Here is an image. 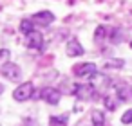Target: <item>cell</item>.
I'll return each instance as SVG.
<instances>
[{
    "mask_svg": "<svg viewBox=\"0 0 132 126\" xmlns=\"http://www.w3.org/2000/svg\"><path fill=\"white\" fill-rule=\"evenodd\" d=\"M71 92H72V95H76L81 101H90L96 95V86L92 83H76Z\"/></svg>",
    "mask_w": 132,
    "mask_h": 126,
    "instance_id": "6da1fadb",
    "label": "cell"
},
{
    "mask_svg": "<svg viewBox=\"0 0 132 126\" xmlns=\"http://www.w3.org/2000/svg\"><path fill=\"white\" fill-rule=\"evenodd\" d=\"M33 95H35V85L29 83V81L18 85V86L15 88V92H13V99L18 101V103L29 101V99H33Z\"/></svg>",
    "mask_w": 132,
    "mask_h": 126,
    "instance_id": "7a4b0ae2",
    "label": "cell"
},
{
    "mask_svg": "<svg viewBox=\"0 0 132 126\" xmlns=\"http://www.w3.org/2000/svg\"><path fill=\"white\" fill-rule=\"evenodd\" d=\"M0 74H2L6 79H9V81H18L22 77L20 67L16 63H13V61H6V63L0 65Z\"/></svg>",
    "mask_w": 132,
    "mask_h": 126,
    "instance_id": "3957f363",
    "label": "cell"
},
{
    "mask_svg": "<svg viewBox=\"0 0 132 126\" xmlns=\"http://www.w3.org/2000/svg\"><path fill=\"white\" fill-rule=\"evenodd\" d=\"M72 72H74L76 77H94V76L98 74V67H96V63L87 61V63L74 65V67H72Z\"/></svg>",
    "mask_w": 132,
    "mask_h": 126,
    "instance_id": "277c9868",
    "label": "cell"
},
{
    "mask_svg": "<svg viewBox=\"0 0 132 126\" xmlns=\"http://www.w3.org/2000/svg\"><path fill=\"white\" fill-rule=\"evenodd\" d=\"M26 45H27L29 49L40 51V49L44 47V36H42V33H40V31H33V33L26 34Z\"/></svg>",
    "mask_w": 132,
    "mask_h": 126,
    "instance_id": "5b68a950",
    "label": "cell"
},
{
    "mask_svg": "<svg viewBox=\"0 0 132 126\" xmlns=\"http://www.w3.org/2000/svg\"><path fill=\"white\" fill-rule=\"evenodd\" d=\"M40 97H42L47 104H58L62 94H60V90H56V88H53V86H47V88H44V90L40 92Z\"/></svg>",
    "mask_w": 132,
    "mask_h": 126,
    "instance_id": "8992f818",
    "label": "cell"
},
{
    "mask_svg": "<svg viewBox=\"0 0 132 126\" xmlns=\"http://www.w3.org/2000/svg\"><path fill=\"white\" fill-rule=\"evenodd\" d=\"M31 20L35 22V25L47 27V25H51V24L54 22V15H53L51 11H40V13H36Z\"/></svg>",
    "mask_w": 132,
    "mask_h": 126,
    "instance_id": "52a82bcc",
    "label": "cell"
},
{
    "mask_svg": "<svg viewBox=\"0 0 132 126\" xmlns=\"http://www.w3.org/2000/svg\"><path fill=\"white\" fill-rule=\"evenodd\" d=\"M83 54V45L76 40V38H71L67 42V56L71 58H76V56H81Z\"/></svg>",
    "mask_w": 132,
    "mask_h": 126,
    "instance_id": "ba28073f",
    "label": "cell"
},
{
    "mask_svg": "<svg viewBox=\"0 0 132 126\" xmlns=\"http://www.w3.org/2000/svg\"><path fill=\"white\" fill-rule=\"evenodd\" d=\"M116 97H118L119 101H128V99L132 97V90H130V86H127L125 83L118 85V86H116Z\"/></svg>",
    "mask_w": 132,
    "mask_h": 126,
    "instance_id": "9c48e42d",
    "label": "cell"
},
{
    "mask_svg": "<svg viewBox=\"0 0 132 126\" xmlns=\"http://www.w3.org/2000/svg\"><path fill=\"white\" fill-rule=\"evenodd\" d=\"M123 65H125V61L119 60V58H109V60L103 61V69H105V70H110V69H112V70H114V69H121Z\"/></svg>",
    "mask_w": 132,
    "mask_h": 126,
    "instance_id": "30bf717a",
    "label": "cell"
},
{
    "mask_svg": "<svg viewBox=\"0 0 132 126\" xmlns=\"http://www.w3.org/2000/svg\"><path fill=\"white\" fill-rule=\"evenodd\" d=\"M90 121H92L94 126H103V124H105V113H103L101 110H92Z\"/></svg>",
    "mask_w": 132,
    "mask_h": 126,
    "instance_id": "8fae6325",
    "label": "cell"
},
{
    "mask_svg": "<svg viewBox=\"0 0 132 126\" xmlns=\"http://www.w3.org/2000/svg\"><path fill=\"white\" fill-rule=\"evenodd\" d=\"M67 121H69V115H67V113H63V115H53V117L49 119L51 126H65Z\"/></svg>",
    "mask_w": 132,
    "mask_h": 126,
    "instance_id": "7c38bea8",
    "label": "cell"
},
{
    "mask_svg": "<svg viewBox=\"0 0 132 126\" xmlns=\"http://www.w3.org/2000/svg\"><path fill=\"white\" fill-rule=\"evenodd\" d=\"M35 27H36V25H35L33 20H22V22H20V33H24V34H29V33H33V31H36Z\"/></svg>",
    "mask_w": 132,
    "mask_h": 126,
    "instance_id": "4fadbf2b",
    "label": "cell"
},
{
    "mask_svg": "<svg viewBox=\"0 0 132 126\" xmlns=\"http://www.w3.org/2000/svg\"><path fill=\"white\" fill-rule=\"evenodd\" d=\"M118 101H119V99H118V97H112V95H105V97H103V104H105V108H107V110H110V112H112V110H116Z\"/></svg>",
    "mask_w": 132,
    "mask_h": 126,
    "instance_id": "5bb4252c",
    "label": "cell"
},
{
    "mask_svg": "<svg viewBox=\"0 0 132 126\" xmlns=\"http://www.w3.org/2000/svg\"><path fill=\"white\" fill-rule=\"evenodd\" d=\"M105 34H107V27H105V25H100V27L96 29V33H94V40H96V42H101V40L105 38Z\"/></svg>",
    "mask_w": 132,
    "mask_h": 126,
    "instance_id": "9a60e30c",
    "label": "cell"
},
{
    "mask_svg": "<svg viewBox=\"0 0 132 126\" xmlns=\"http://www.w3.org/2000/svg\"><path fill=\"white\" fill-rule=\"evenodd\" d=\"M121 38H123V33H121V29H112V33H110V40L114 42V43H119L121 42Z\"/></svg>",
    "mask_w": 132,
    "mask_h": 126,
    "instance_id": "2e32d148",
    "label": "cell"
},
{
    "mask_svg": "<svg viewBox=\"0 0 132 126\" xmlns=\"http://www.w3.org/2000/svg\"><path fill=\"white\" fill-rule=\"evenodd\" d=\"M121 122H123V124H130V122H132V108H128V110L121 115Z\"/></svg>",
    "mask_w": 132,
    "mask_h": 126,
    "instance_id": "e0dca14e",
    "label": "cell"
},
{
    "mask_svg": "<svg viewBox=\"0 0 132 126\" xmlns=\"http://www.w3.org/2000/svg\"><path fill=\"white\" fill-rule=\"evenodd\" d=\"M11 52L7 51V49H0V61H4V60H7V56H9Z\"/></svg>",
    "mask_w": 132,
    "mask_h": 126,
    "instance_id": "ac0fdd59",
    "label": "cell"
},
{
    "mask_svg": "<svg viewBox=\"0 0 132 126\" xmlns=\"http://www.w3.org/2000/svg\"><path fill=\"white\" fill-rule=\"evenodd\" d=\"M2 92H4V85H0V95H2Z\"/></svg>",
    "mask_w": 132,
    "mask_h": 126,
    "instance_id": "d6986e66",
    "label": "cell"
}]
</instances>
